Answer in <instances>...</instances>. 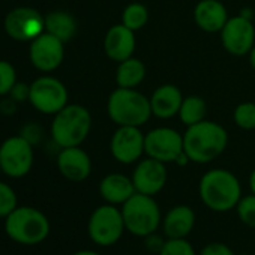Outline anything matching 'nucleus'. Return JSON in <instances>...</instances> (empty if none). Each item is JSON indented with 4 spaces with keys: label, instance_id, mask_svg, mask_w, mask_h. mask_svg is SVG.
<instances>
[{
    "label": "nucleus",
    "instance_id": "7c9ffc66",
    "mask_svg": "<svg viewBox=\"0 0 255 255\" xmlns=\"http://www.w3.org/2000/svg\"><path fill=\"white\" fill-rule=\"evenodd\" d=\"M200 255H236V254L228 245L222 242H212L203 246V249L200 251Z\"/></svg>",
    "mask_w": 255,
    "mask_h": 255
},
{
    "label": "nucleus",
    "instance_id": "5701e85b",
    "mask_svg": "<svg viewBox=\"0 0 255 255\" xmlns=\"http://www.w3.org/2000/svg\"><path fill=\"white\" fill-rule=\"evenodd\" d=\"M146 77V68L138 59H126L120 62L116 74V81L119 87H126V89H134L138 86Z\"/></svg>",
    "mask_w": 255,
    "mask_h": 255
},
{
    "label": "nucleus",
    "instance_id": "6e6552de",
    "mask_svg": "<svg viewBox=\"0 0 255 255\" xmlns=\"http://www.w3.org/2000/svg\"><path fill=\"white\" fill-rule=\"evenodd\" d=\"M0 167L12 179L27 176L33 167V146L21 135L5 140L0 146Z\"/></svg>",
    "mask_w": 255,
    "mask_h": 255
},
{
    "label": "nucleus",
    "instance_id": "a878e982",
    "mask_svg": "<svg viewBox=\"0 0 255 255\" xmlns=\"http://www.w3.org/2000/svg\"><path fill=\"white\" fill-rule=\"evenodd\" d=\"M18 207L15 191L5 182H0V219H5Z\"/></svg>",
    "mask_w": 255,
    "mask_h": 255
},
{
    "label": "nucleus",
    "instance_id": "ddd939ff",
    "mask_svg": "<svg viewBox=\"0 0 255 255\" xmlns=\"http://www.w3.org/2000/svg\"><path fill=\"white\" fill-rule=\"evenodd\" d=\"M221 36L222 44L228 53L234 56H243L248 54L254 47L255 29L249 18L239 15L227 21V24L221 30Z\"/></svg>",
    "mask_w": 255,
    "mask_h": 255
},
{
    "label": "nucleus",
    "instance_id": "c9c22d12",
    "mask_svg": "<svg viewBox=\"0 0 255 255\" xmlns=\"http://www.w3.org/2000/svg\"><path fill=\"white\" fill-rule=\"evenodd\" d=\"M249 62H251L252 68L255 69V47H252V50L249 51Z\"/></svg>",
    "mask_w": 255,
    "mask_h": 255
},
{
    "label": "nucleus",
    "instance_id": "dca6fc26",
    "mask_svg": "<svg viewBox=\"0 0 255 255\" xmlns=\"http://www.w3.org/2000/svg\"><path fill=\"white\" fill-rule=\"evenodd\" d=\"M57 168L65 179L71 182H83L92 173V161L78 146L65 147L57 156Z\"/></svg>",
    "mask_w": 255,
    "mask_h": 255
},
{
    "label": "nucleus",
    "instance_id": "2eb2a0df",
    "mask_svg": "<svg viewBox=\"0 0 255 255\" xmlns=\"http://www.w3.org/2000/svg\"><path fill=\"white\" fill-rule=\"evenodd\" d=\"M167 176L168 174L164 162L153 158H147L135 167L131 179L137 192L153 197L164 189L167 183Z\"/></svg>",
    "mask_w": 255,
    "mask_h": 255
},
{
    "label": "nucleus",
    "instance_id": "f3484780",
    "mask_svg": "<svg viewBox=\"0 0 255 255\" xmlns=\"http://www.w3.org/2000/svg\"><path fill=\"white\" fill-rule=\"evenodd\" d=\"M195 212L186 206H174L162 218V233L167 239H186L195 227Z\"/></svg>",
    "mask_w": 255,
    "mask_h": 255
},
{
    "label": "nucleus",
    "instance_id": "cd10ccee",
    "mask_svg": "<svg viewBox=\"0 0 255 255\" xmlns=\"http://www.w3.org/2000/svg\"><path fill=\"white\" fill-rule=\"evenodd\" d=\"M234 122L242 129H255V104H240L234 111Z\"/></svg>",
    "mask_w": 255,
    "mask_h": 255
},
{
    "label": "nucleus",
    "instance_id": "e433bc0d",
    "mask_svg": "<svg viewBox=\"0 0 255 255\" xmlns=\"http://www.w3.org/2000/svg\"><path fill=\"white\" fill-rule=\"evenodd\" d=\"M2 173H3V171H2V167H0V174H2Z\"/></svg>",
    "mask_w": 255,
    "mask_h": 255
},
{
    "label": "nucleus",
    "instance_id": "0eeeda50",
    "mask_svg": "<svg viewBox=\"0 0 255 255\" xmlns=\"http://www.w3.org/2000/svg\"><path fill=\"white\" fill-rule=\"evenodd\" d=\"M126 231L122 210L114 204H104L96 207L87 222V234L98 246L116 245Z\"/></svg>",
    "mask_w": 255,
    "mask_h": 255
},
{
    "label": "nucleus",
    "instance_id": "bb28decb",
    "mask_svg": "<svg viewBox=\"0 0 255 255\" xmlns=\"http://www.w3.org/2000/svg\"><path fill=\"white\" fill-rule=\"evenodd\" d=\"M239 219L249 228H255V194L242 197L236 206Z\"/></svg>",
    "mask_w": 255,
    "mask_h": 255
},
{
    "label": "nucleus",
    "instance_id": "4c0bfd02",
    "mask_svg": "<svg viewBox=\"0 0 255 255\" xmlns=\"http://www.w3.org/2000/svg\"><path fill=\"white\" fill-rule=\"evenodd\" d=\"M242 255H249V254H242Z\"/></svg>",
    "mask_w": 255,
    "mask_h": 255
},
{
    "label": "nucleus",
    "instance_id": "2f4dec72",
    "mask_svg": "<svg viewBox=\"0 0 255 255\" xmlns=\"http://www.w3.org/2000/svg\"><path fill=\"white\" fill-rule=\"evenodd\" d=\"M11 99L17 101V102H24L29 101L30 96V84L26 83H15V86L12 87V90L9 92Z\"/></svg>",
    "mask_w": 255,
    "mask_h": 255
},
{
    "label": "nucleus",
    "instance_id": "4be33fe9",
    "mask_svg": "<svg viewBox=\"0 0 255 255\" xmlns=\"http://www.w3.org/2000/svg\"><path fill=\"white\" fill-rule=\"evenodd\" d=\"M45 32L59 38L62 42H68L77 32V23L71 14L63 11H53L45 15Z\"/></svg>",
    "mask_w": 255,
    "mask_h": 255
},
{
    "label": "nucleus",
    "instance_id": "423d86ee",
    "mask_svg": "<svg viewBox=\"0 0 255 255\" xmlns=\"http://www.w3.org/2000/svg\"><path fill=\"white\" fill-rule=\"evenodd\" d=\"M108 114L120 126H141L152 114L150 101L134 89L119 87L108 99Z\"/></svg>",
    "mask_w": 255,
    "mask_h": 255
},
{
    "label": "nucleus",
    "instance_id": "aec40b11",
    "mask_svg": "<svg viewBox=\"0 0 255 255\" xmlns=\"http://www.w3.org/2000/svg\"><path fill=\"white\" fill-rule=\"evenodd\" d=\"M195 23L209 33L221 32L228 21L225 6L218 0H201L194 11Z\"/></svg>",
    "mask_w": 255,
    "mask_h": 255
},
{
    "label": "nucleus",
    "instance_id": "412c9836",
    "mask_svg": "<svg viewBox=\"0 0 255 255\" xmlns=\"http://www.w3.org/2000/svg\"><path fill=\"white\" fill-rule=\"evenodd\" d=\"M182 93L180 90L173 86V84H164L150 98V107H152V114L161 119H168L173 117L174 114L179 113L182 107Z\"/></svg>",
    "mask_w": 255,
    "mask_h": 255
},
{
    "label": "nucleus",
    "instance_id": "f257e3e1",
    "mask_svg": "<svg viewBox=\"0 0 255 255\" xmlns=\"http://www.w3.org/2000/svg\"><path fill=\"white\" fill-rule=\"evenodd\" d=\"M228 135L222 126L213 122L191 125L183 135V150L189 161L206 164L218 158L227 147Z\"/></svg>",
    "mask_w": 255,
    "mask_h": 255
},
{
    "label": "nucleus",
    "instance_id": "c85d7f7f",
    "mask_svg": "<svg viewBox=\"0 0 255 255\" xmlns=\"http://www.w3.org/2000/svg\"><path fill=\"white\" fill-rule=\"evenodd\" d=\"M158 255H197L188 239H167Z\"/></svg>",
    "mask_w": 255,
    "mask_h": 255
},
{
    "label": "nucleus",
    "instance_id": "9d476101",
    "mask_svg": "<svg viewBox=\"0 0 255 255\" xmlns=\"http://www.w3.org/2000/svg\"><path fill=\"white\" fill-rule=\"evenodd\" d=\"M5 32L14 41H33L41 33L45 32V17H42L36 9L21 6L12 9L5 17Z\"/></svg>",
    "mask_w": 255,
    "mask_h": 255
},
{
    "label": "nucleus",
    "instance_id": "c756f323",
    "mask_svg": "<svg viewBox=\"0 0 255 255\" xmlns=\"http://www.w3.org/2000/svg\"><path fill=\"white\" fill-rule=\"evenodd\" d=\"M15 83H17L15 68L6 60H0V96L8 95L15 86Z\"/></svg>",
    "mask_w": 255,
    "mask_h": 255
},
{
    "label": "nucleus",
    "instance_id": "39448f33",
    "mask_svg": "<svg viewBox=\"0 0 255 255\" xmlns=\"http://www.w3.org/2000/svg\"><path fill=\"white\" fill-rule=\"evenodd\" d=\"M92 126V116L87 108L81 105H66L51 123V135L57 146L62 149L80 146L89 135Z\"/></svg>",
    "mask_w": 255,
    "mask_h": 255
},
{
    "label": "nucleus",
    "instance_id": "7ed1b4c3",
    "mask_svg": "<svg viewBox=\"0 0 255 255\" xmlns=\"http://www.w3.org/2000/svg\"><path fill=\"white\" fill-rule=\"evenodd\" d=\"M51 231L50 219L44 212L32 206H18L5 218L6 236L23 246H35L47 240Z\"/></svg>",
    "mask_w": 255,
    "mask_h": 255
},
{
    "label": "nucleus",
    "instance_id": "f03ea898",
    "mask_svg": "<svg viewBox=\"0 0 255 255\" xmlns=\"http://www.w3.org/2000/svg\"><path fill=\"white\" fill-rule=\"evenodd\" d=\"M198 194L207 209L222 213L236 209L242 198V188L233 173L216 168L203 174Z\"/></svg>",
    "mask_w": 255,
    "mask_h": 255
},
{
    "label": "nucleus",
    "instance_id": "72a5a7b5",
    "mask_svg": "<svg viewBox=\"0 0 255 255\" xmlns=\"http://www.w3.org/2000/svg\"><path fill=\"white\" fill-rule=\"evenodd\" d=\"M72 255H101V254L96 251H92V249H81V251L74 252Z\"/></svg>",
    "mask_w": 255,
    "mask_h": 255
},
{
    "label": "nucleus",
    "instance_id": "f704fd0d",
    "mask_svg": "<svg viewBox=\"0 0 255 255\" xmlns=\"http://www.w3.org/2000/svg\"><path fill=\"white\" fill-rule=\"evenodd\" d=\"M249 188H251V192L255 194V170L249 176Z\"/></svg>",
    "mask_w": 255,
    "mask_h": 255
},
{
    "label": "nucleus",
    "instance_id": "f8f14e48",
    "mask_svg": "<svg viewBox=\"0 0 255 255\" xmlns=\"http://www.w3.org/2000/svg\"><path fill=\"white\" fill-rule=\"evenodd\" d=\"M63 44L65 42L50 35L48 32L41 33L30 42L29 57L32 65L42 72H51L57 69L65 57Z\"/></svg>",
    "mask_w": 255,
    "mask_h": 255
},
{
    "label": "nucleus",
    "instance_id": "9b49d317",
    "mask_svg": "<svg viewBox=\"0 0 255 255\" xmlns=\"http://www.w3.org/2000/svg\"><path fill=\"white\" fill-rule=\"evenodd\" d=\"M144 152L161 162H177L185 153L182 135L170 128H158L144 137Z\"/></svg>",
    "mask_w": 255,
    "mask_h": 255
},
{
    "label": "nucleus",
    "instance_id": "393cba45",
    "mask_svg": "<svg viewBox=\"0 0 255 255\" xmlns=\"http://www.w3.org/2000/svg\"><path fill=\"white\" fill-rule=\"evenodd\" d=\"M147 20H149V12L146 6H143L141 3H131L129 6H126L123 12V24L134 32L146 26Z\"/></svg>",
    "mask_w": 255,
    "mask_h": 255
},
{
    "label": "nucleus",
    "instance_id": "4468645a",
    "mask_svg": "<svg viewBox=\"0 0 255 255\" xmlns=\"http://www.w3.org/2000/svg\"><path fill=\"white\" fill-rule=\"evenodd\" d=\"M111 153L122 164H132L144 153V135L138 126H120L111 138Z\"/></svg>",
    "mask_w": 255,
    "mask_h": 255
},
{
    "label": "nucleus",
    "instance_id": "1a4fd4ad",
    "mask_svg": "<svg viewBox=\"0 0 255 255\" xmlns=\"http://www.w3.org/2000/svg\"><path fill=\"white\" fill-rule=\"evenodd\" d=\"M30 104L44 114H57L68 105V90L54 77H39L30 84Z\"/></svg>",
    "mask_w": 255,
    "mask_h": 255
},
{
    "label": "nucleus",
    "instance_id": "20e7f679",
    "mask_svg": "<svg viewBox=\"0 0 255 255\" xmlns=\"http://www.w3.org/2000/svg\"><path fill=\"white\" fill-rule=\"evenodd\" d=\"M120 210L126 231L141 239L156 233L162 224L159 204L152 195L135 192L122 204Z\"/></svg>",
    "mask_w": 255,
    "mask_h": 255
},
{
    "label": "nucleus",
    "instance_id": "6ab92c4d",
    "mask_svg": "<svg viewBox=\"0 0 255 255\" xmlns=\"http://www.w3.org/2000/svg\"><path fill=\"white\" fill-rule=\"evenodd\" d=\"M135 186L132 179L126 177L125 174L113 173L105 176L99 183V194L108 204H123L135 194Z\"/></svg>",
    "mask_w": 255,
    "mask_h": 255
},
{
    "label": "nucleus",
    "instance_id": "b1692460",
    "mask_svg": "<svg viewBox=\"0 0 255 255\" xmlns=\"http://www.w3.org/2000/svg\"><path fill=\"white\" fill-rule=\"evenodd\" d=\"M206 113H207V105L198 96L185 98L183 102H182V107L179 110L182 122L185 125H188V126L203 122L204 117H206Z\"/></svg>",
    "mask_w": 255,
    "mask_h": 255
},
{
    "label": "nucleus",
    "instance_id": "473e14b6",
    "mask_svg": "<svg viewBox=\"0 0 255 255\" xmlns=\"http://www.w3.org/2000/svg\"><path fill=\"white\" fill-rule=\"evenodd\" d=\"M165 240H167V237H165V236L161 237V236L158 234V231H156V233L149 234L147 237H144V245H146V248H147L150 252L159 254L161 249H162V246H164V243H165Z\"/></svg>",
    "mask_w": 255,
    "mask_h": 255
},
{
    "label": "nucleus",
    "instance_id": "a211bd4d",
    "mask_svg": "<svg viewBox=\"0 0 255 255\" xmlns=\"http://www.w3.org/2000/svg\"><path fill=\"white\" fill-rule=\"evenodd\" d=\"M104 48L107 56L116 62H123L126 59H129L135 50L134 30L128 29L125 24L113 26L107 32Z\"/></svg>",
    "mask_w": 255,
    "mask_h": 255
}]
</instances>
